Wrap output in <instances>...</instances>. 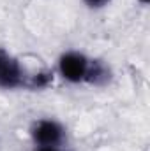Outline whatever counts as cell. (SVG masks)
<instances>
[{"label": "cell", "mask_w": 150, "mask_h": 151, "mask_svg": "<svg viewBox=\"0 0 150 151\" xmlns=\"http://www.w3.org/2000/svg\"><path fill=\"white\" fill-rule=\"evenodd\" d=\"M37 151H58L57 148H39Z\"/></svg>", "instance_id": "obj_5"}, {"label": "cell", "mask_w": 150, "mask_h": 151, "mask_svg": "<svg viewBox=\"0 0 150 151\" xmlns=\"http://www.w3.org/2000/svg\"><path fill=\"white\" fill-rule=\"evenodd\" d=\"M141 2H143V4H147V2H149V0H141Z\"/></svg>", "instance_id": "obj_6"}, {"label": "cell", "mask_w": 150, "mask_h": 151, "mask_svg": "<svg viewBox=\"0 0 150 151\" xmlns=\"http://www.w3.org/2000/svg\"><path fill=\"white\" fill-rule=\"evenodd\" d=\"M90 7H101V5H104L108 0H85Z\"/></svg>", "instance_id": "obj_4"}, {"label": "cell", "mask_w": 150, "mask_h": 151, "mask_svg": "<svg viewBox=\"0 0 150 151\" xmlns=\"http://www.w3.org/2000/svg\"><path fill=\"white\" fill-rule=\"evenodd\" d=\"M66 132L53 119H39L32 127V139L41 148H58L64 142Z\"/></svg>", "instance_id": "obj_2"}, {"label": "cell", "mask_w": 150, "mask_h": 151, "mask_svg": "<svg viewBox=\"0 0 150 151\" xmlns=\"http://www.w3.org/2000/svg\"><path fill=\"white\" fill-rule=\"evenodd\" d=\"M58 70L71 83H94L103 84L110 79V70L99 60H88L81 53H66L60 56Z\"/></svg>", "instance_id": "obj_1"}, {"label": "cell", "mask_w": 150, "mask_h": 151, "mask_svg": "<svg viewBox=\"0 0 150 151\" xmlns=\"http://www.w3.org/2000/svg\"><path fill=\"white\" fill-rule=\"evenodd\" d=\"M0 86L2 88L27 86V76L20 62L4 49H0Z\"/></svg>", "instance_id": "obj_3"}]
</instances>
